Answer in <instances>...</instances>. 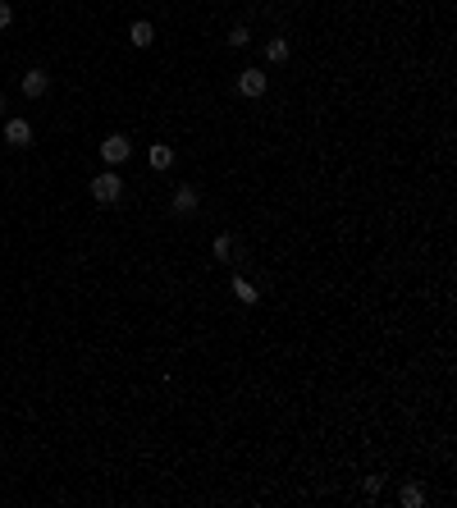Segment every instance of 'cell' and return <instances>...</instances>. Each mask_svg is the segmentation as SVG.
<instances>
[{
    "label": "cell",
    "instance_id": "1",
    "mask_svg": "<svg viewBox=\"0 0 457 508\" xmlns=\"http://www.w3.org/2000/svg\"><path fill=\"white\" fill-rule=\"evenodd\" d=\"M197 211H201V188H197V183H179L174 197H170V216L174 220H192Z\"/></svg>",
    "mask_w": 457,
    "mask_h": 508
},
{
    "label": "cell",
    "instance_id": "2",
    "mask_svg": "<svg viewBox=\"0 0 457 508\" xmlns=\"http://www.w3.org/2000/svg\"><path fill=\"white\" fill-rule=\"evenodd\" d=\"M92 197L101 202V207H114V202L124 197V179H119L114 170H101V174L92 179Z\"/></svg>",
    "mask_w": 457,
    "mask_h": 508
},
{
    "label": "cell",
    "instance_id": "3",
    "mask_svg": "<svg viewBox=\"0 0 457 508\" xmlns=\"http://www.w3.org/2000/svg\"><path fill=\"white\" fill-rule=\"evenodd\" d=\"M129 156H133V142L124 138V133H110V138L101 142V161H105V165H124Z\"/></svg>",
    "mask_w": 457,
    "mask_h": 508
},
{
    "label": "cell",
    "instance_id": "4",
    "mask_svg": "<svg viewBox=\"0 0 457 508\" xmlns=\"http://www.w3.org/2000/svg\"><path fill=\"white\" fill-rule=\"evenodd\" d=\"M46 92H51V74H46V69H28L23 74V96H28V101H37V96H46Z\"/></svg>",
    "mask_w": 457,
    "mask_h": 508
},
{
    "label": "cell",
    "instance_id": "5",
    "mask_svg": "<svg viewBox=\"0 0 457 508\" xmlns=\"http://www.w3.org/2000/svg\"><path fill=\"white\" fill-rule=\"evenodd\" d=\"M5 142L9 146H28L32 142V124L28 120H5Z\"/></svg>",
    "mask_w": 457,
    "mask_h": 508
},
{
    "label": "cell",
    "instance_id": "6",
    "mask_svg": "<svg viewBox=\"0 0 457 508\" xmlns=\"http://www.w3.org/2000/svg\"><path fill=\"white\" fill-rule=\"evenodd\" d=\"M129 42L138 46V51H147V46L155 42V28L147 23V18H133V23H129Z\"/></svg>",
    "mask_w": 457,
    "mask_h": 508
},
{
    "label": "cell",
    "instance_id": "7",
    "mask_svg": "<svg viewBox=\"0 0 457 508\" xmlns=\"http://www.w3.org/2000/svg\"><path fill=\"white\" fill-rule=\"evenodd\" d=\"M233 298H238L242 307H256V302H261V289L251 284L247 275H233Z\"/></svg>",
    "mask_w": 457,
    "mask_h": 508
},
{
    "label": "cell",
    "instance_id": "8",
    "mask_svg": "<svg viewBox=\"0 0 457 508\" xmlns=\"http://www.w3.org/2000/svg\"><path fill=\"white\" fill-rule=\"evenodd\" d=\"M238 92L242 96H261V92H266V74H261V69H242L238 74Z\"/></svg>",
    "mask_w": 457,
    "mask_h": 508
},
{
    "label": "cell",
    "instance_id": "9",
    "mask_svg": "<svg viewBox=\"0 0 457 508\" xmlns=\"http://www.w3.org/2000/svg\"><path fill=\"white\" fill-rule=\"evenodd\" d=\"M288 55H293V46H288V37H270V42H266V60H270V64H284Z\"/></svg>",
    "mask_w": 457,
    "mask_h": 508
},
{
    "label": "cell",
    "instance_id": "10",
    "mask_svg": "<svg viewBox=\"0 0 457 508\" xmlns=\"http://www.w3.org/2000/svg\"><path fill=\"white\" fill-rule=\"evenodd\" d=\"M233 252H238V238H233V233H220V238L210 243V257L215 261H233Z\"/></svg>",
    "mask_w": 457,
    "mask_h": 508
},
{
    "label": "cell",
    "instance_id": "11",
    "mask_svg": "<svg viewBox=\"0 0 457 508\" xmlns=\"http://www.w3.org/2000/svg\"><path fill=\"white\" fill-rule=\"evenodd\" d=\"M147 161H151V170H170L174 165V146H165V142H155L151 151H147Z\"/></svg>",
    "mask_w": 457,
    "mask_h": 508
},
{
    "label": "cell",
    "instance_id": "12",
    "mask_svg": "<svg viewBox=\"0 0 457 508\" xmlns=\"http://www.w3.org/2000/svg\"><path fill=\"white\" fill-rule=\"evenodd\" d=\"M398 500H403V508H421V504H425V490H421V485H403V495H398Z\"/></svg>",
    "mask_w": 457,
    "mask_h": 508
},
{
    "label": "cell",
    "instance_id": "13",
    "mask_svg": "<svg viewBox=\"0 0 457 508\" xmlns=\"http://www.w3.org/2000/svg\"><path fill=\"white\" fill-rule=\"evenodd\" d=\"M247 42H251V33H247V28H233V33H229V46H233V51H242Z\"/></svg>",
    "mask_w": 457,
    "mask_h": 508
},
{
    "label": "cell",
    "instance_id": "14",
    "mask_svg": "<svg viewBox=\"0 0 457 508\" xmlns=\"http://www.w3.org/2000/svg\"><path fill=\"white\" fill-rule=\"evenodd\" d=\"M14 23V9H9V0H0V28Z\"/></svg>",
    "mask_w": 457,
    "mask_h": 508
},
{
    "label": "cell",
    "instance_id": "15",
    "mask_svg": "<svg viewBox=\"0 0 457 508\" xmlns=\"http://www.w3.org/2000/svg\"><path fill=\"white\" fill-rule=\"evenodd\" d=\"M384 490V476H366V495H380Z\"/></svg>",
    "mask_w": 457,
    "mask_h": 508
},
{
    "label": "cell",
    "instance_id": "16",
    "mask_svg": "<svg viewBox=\"0 0 457 508\" xmlns=\"http://www.w3.org/2000/svg\"><path fill=\"white\" fill-rule=\"evenodd\" d=\"M5 110H9V101H5V96H0V115H5Z\"/></svg>",
    "mask_w": 457,
    "mask_h": 508
}]
</instances>
